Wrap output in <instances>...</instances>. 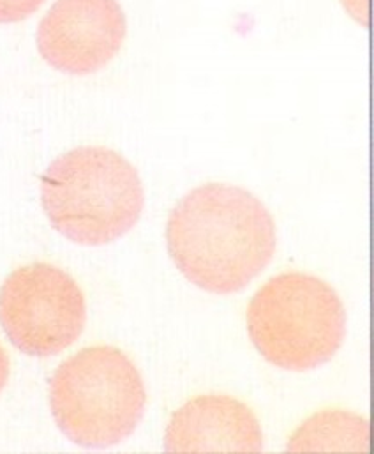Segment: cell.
I'll return each mask as SVG.
<instances>
[{"label":"cell","mask_w":374,"mask_h":454,"mask_svg":"<svg viewBox=\"0 0 374 454\" xmlns=\"http://www.w3.org/2000/svg\"><path fill=\"white\" fill-rule=\"evenodd\" d=\"M9 379V357L4 350V347L0 345V391L5 387Z\"/></svg>","instance_id":"10"},{"label":"cell","mask_w":374,"mask_h":454,"mask_svg":"<svg viewBox=\"0 0 374 454\" xmlns=\"http://www.w3.org/2000/svg\"><path fill=\"white\" fill-rule=\"evenodd\" d=\"M247 333L256 350L290 372L315 370L331 361L347 334V311L323 279L284 272L269 279L247 306Z\"/></svg>","instance_id":"4"},{"label":"cell","mask_w":374,"mask_h":454,"mask_svg":"<svg viewBox=\"0 0 374 454\" xmlns=\"http://www.w3.org/2000/svg\"><path fill=\"white\" fill-rule=\"evenodd\" d=\"M290 451H368L370 423L347 411H325L308 419L290 439Z\"/></svg>","instance_id":"8"},{"label":"cell","mask_w":374,"mask_h":454,"mask_svg":"<svg viewBox=\"0 0 374 454\" xmlns=\"http://www.w3.org/2000/svg\"><path fill=\"white\" fill-rule=\"evenodd\" d=\"M44 0H0V23H16L32 16Z\"/></svg>","instance_id":"9"},{"label":"cell","mask_w":374,"mask_h":454,"mask_svg":"<svg viewBox=\"0 0 374 454\" xmlns=\"http://www.w3.org/2000/svg\"><path fill=\"white\" fill-rule=\"evenodd\" d=\"M147 405L133 361L110 345L66 359L50 379V409L60 432L82 448H110L140 425Z\"/></svg>","instance_id":"3"},{"label":"cell","mask_w":374,"mask_h":454,"mask_svg":"<svg viewBox=\"0 0 374 454\" xmlns=\"http://www.w3.org/2000/svg\"><path fill=\"white\" fill-rule=\"evenodd\" d=\"M87 304L76 281L50 263L12 270L0 286V325L27 356L50 357L83 333Z\"/></svg>","instance_id":"5"},{"label":"cell","mask_w":374,"mask_h":454,"mask_svg":"<svg viewBox=\"0 0 374 454\" xmlns=\"http://www.w3.org/2000/svg\"><path fill=\"white\" fill-rule=\"evenodd\" d=\"M170 453H260L263 434L254 412L224 395L189 400L170 419L165 434Z\"/></svg>","instance_id":"7"},{"label":"cell","mask_w":374,"mask_h":454,"mask_svg":"<svg viewBox=\"0 0 374 454\" xmlns=\"http://www.w3.org/2000/svg\"><path fill=\"white\" fill-rule=\"evenodd\" d=\"M136 168L106 147H78L58 156L41 177V204L66 239L101 246L135 227L144 211Z\"/></svg>","instance_id":"2"},{"label":"cell","mask_w":374,"mask_h":454,"mask_svg":"<svg viewBox=\"0 0 374 454\" xmlns=\"http://www.w3.org/2000/svg\"><path fill=\"white\" fill-rule=\"evenodd\" d=\"M126 16L117 0H57L37 28V50L53 69L82 76L103 69L121 50Z\"/></svg>","instance_id":"6"},{"label":"cell","mask_w":374,"mask_h":454,"mask_svg":"<svg viewBox=\"0 0 374 454\" xmlns=\"http://www.w3.org/2000/svg\"><path fill=\"white\" fill-rule=\"evenodd\" d=\"M167 244L192 285L224 295L245 288L269 265L276 251V225L249 192L203 184L172 211Z\"/></svg>","instance_id":"1"}]
</instances>
